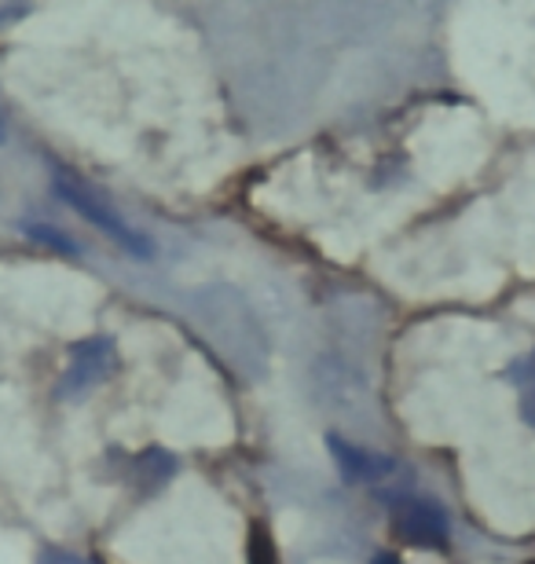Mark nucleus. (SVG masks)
Returning <instances> with one entry per match:
<instances>
[{
  "instance_id": "obj_1",
  "label": "nucleus",
  "mask_w": 535,
  "mask_h": 564,
  "mask_svg": "<svg viewBox=\"0 0 535 564\" xmlns=\"http://www.w3.org/2000/svg\"><path fill=\"white\" fill-rule=\"evenodd\" d=\"M55 191H60V198L71 202V206L82 213L85 220H93L110 242H118L125 253H132V257H151L154 253V242L147 239V235L129 228V224H125L118 213H114L107 202L96 195V191H88L85 184H77L74 176H55Z\"/></svg>"
},
{
  "instance_id": "obj_2",
  "label": "nucleus",
  "mask_w": 535,
  "mask_h": 564,
  "mask_svg": "<svg viewBox=\"0 0 535 564\" xmlns=\"http://www.w3.org/2000/svg\"><path fill=\"white\" fill-rule=\"evenodd\" d=\"M393 528L411 546H426V550L448 546V513L432 499H415V495L393 499Z\"/></svg>"
},
{
  "instance_id": "obj_3",
  "label": "nucleus",
  "mask_w": 535,
  "mask_h": 564,
  "mask_svg": "<svg viewBox=\"0 0 535 564\" xmlns=\"http://www.w3.org/2000/svg\"><path fill=\"white\" fill-rule=\"evenodd\" d=\"M114 367H118V352H114L110 337H88V341H82L71 352V367L63 375V392L74 397V392L93 389L114 375Z\"/></svg>"
},
{
  "instance_id": "obj_4",
  "label": "nucleus",
  "mask_w": 535,
  "mask_h": 564,
  "mask_svg": "<svg viewBox=\"0 0 535 564\" xmlns=\"http://www.w3.org/2000/svg\"><path fill=\"white\" fill-rule=\"evenodd\" d=\"M330 451H334L345 480H356V484H382L396 469V462L389 455H371V451L352 447L338 436H330Z\"/></svg>"
},
{
  "instance_id": "obj_5",
  "label": "nucleus",
  "mask_w": 535,
  "mask_h": 564,
  "mask_svg": "<svg viewBox=\"0 0 535 564\" xmlns=\"http://www.w3.org/2000/svg\"><path fill=\"white\" fill-rule=\"evenodd\" d=\"M510 381H514V389H517L521 419L535 429V348L510 364Z\"/></svg>"
},
{
  "instance_id": "obj_6",
  "label": "nucleus",
  "mask_w": 535,
  "mask_h": 564,
  "mask_svg": "<svg viewBox=\"0 0 535 564\" xmlns=\"http://www.w3.org/2000/svg\"><path fill=\"white\" fill-rule=\"evenodd\" d=\"M374 564H400V557H396V554H378V557H374Z\"/></svg>"
}]
</instances>
